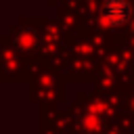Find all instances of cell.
<instances>
[{"mask_svg": "<svg viewBox=\"0 0 134 134\" xmlns=\"http://www.w3.org/2000/svg\"><path fill=\"white\" fill-rule=\"evenodd\" d=\"M130 4L126 0H107L103 6V17L111 23V25H119L130 17Z\"/></svg>", "mask_w": 134, "mask_h": 134, "instance_id": "obj_1", "label": "cell"}]
</instances>
